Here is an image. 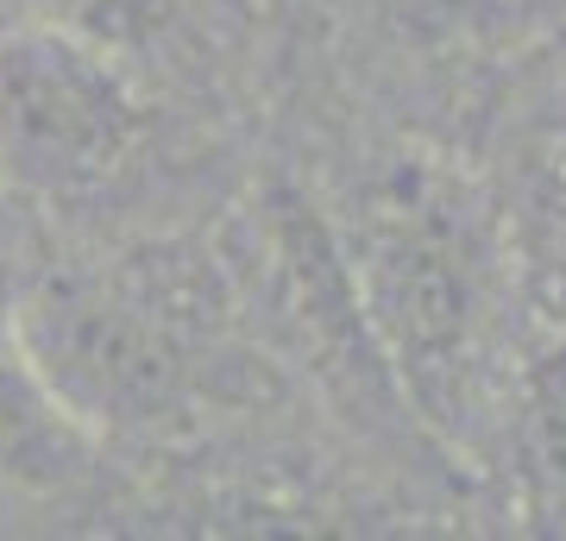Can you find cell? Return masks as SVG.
<instances>
[{
	"mask_svg": "<svg viewBox=\"0 0 566 541\" xmlns=\"http://www.w3.org/2000/svg\"><path fill=\"white\" fill-rule=\"evenodd\" d=\"M353 296L422 416L453 422L497 309V240L479 196L441 164H390L359 201Z\"/></svg>",
	"mask_w": 566,
	"mask_h": 541,
	"instance_id": "obj_1",
	"label": "cell"
},
{
	"mask_svg": "<svg viewBox=\"0 0 566 541\" xmlns=\"http://www.w3.org/2000/svg\"><path fill=\"white\" fill-rule=\"evenodd\" d=\"M139 139V101L95 39L32 25L0 44V164L39 189L102 183Z\"/></svg>",
	"mask_w": 566,
	"mask_h": 541,
	"instance_id": "obj_2",
	"label": "cell"
},
{
	"mask_svg": "<svg viewBox=\"0 0 566 541\" xmlns=\"http://www.w3.org/2000/svg\"><path fill=\"white\" fill-rule=\"evenodd\" d=\"M88 460V428L44 384L20 334H0V485L57 491Z\"/></svg>",
	"mask_w": 566,
	"mask_h": 541,
	"instance_id": "obj_3",
	"label": "cell"
},
{
	"mask_svg": "<svg viewBox=\"0 0 566 541\" xmlns=\"http://www.w3.org/2000/svg\"><path fill=\"white\" fill-rule=\"evenodd\" d=\"M510 466L535 529L566 535V327L510 378Z\"/></svg>",
	"mask_w": 566,
	"mask_h": 541,
	"instance_id": "obj_4",
	"label": "cell"
},
{
	"mask_svg": "<svg viewBox=\"0 0 566 541\" xmlns=\"http://www.w3.org/2000/svg\"><path fill=\"white\" fill-rule=\"evenodd\" d=\"M510 252L523 259V278L542 296V309L566 327V158L547 164L523 189L510 215Z\"/></svg>",
	"mask_w": 566,
	"mask_h": 541,
	"instance_id": "obj_5",
	"label": "cell"
},
{
	"mask_svg": "<svg viewBox=\"0 0 566 541\" xmlns=\"http://www.w3.org/2000/svg\"><path fill=\"white\" fill-rule=\"evenodd\" d=\"M82 39H133L158 20V0H44Z\"/></svg>",
	"mask_w": 566,
	"mask_h": 541,
	"instance_id": "obj_6",
	"label": "cell"
},
{
	"mask_svg": "<svg viewBox=\"0 0 566 541\" xmlns=\"http://www.w3.org/2000/svg\"><path fill=\"white\" fill-rule=\"evenodd\" d=\"M385 7H397V13H453L465 0H385Z\"/></svg>",
	"mask_w": 566,
	"mask_h": 541,
	"instance_id": "obj_7",
	"label": "cell"
},
{
	"mask_svg": "<svg viewBox=\"0 0 566 541\" xmlns=\"http://www.w3.org/2000/svg\"><path fill=\"white\" fill-rule=\"evenodd\" d=\"M560 139H566V89H560Z\"/></svg>",
	"mask_w": 566,
	"mask_h": 541,
	"instance_id": "obj_8",
	"label": "cell"
}]
</instances>
